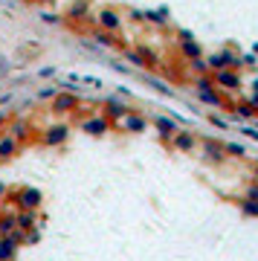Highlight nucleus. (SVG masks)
Returning <instances> with one entry per match:
<instances>
[{
	"instance_id": "f257e3e1",
	"label": "nucleus",
	"mask_w": 258,
	"mask_h": 261,
	"mask_svg": "<svg viewBox=\"0 0 258 261\" xmlns=\"http://www.w3.org/2000/svg\"><path fill=\"white\" fill-rule=\"evenodd\" d=\"M6 197H9L12 203H18V209H32V212H38L41 203H44V195H41V189H35V186L15 189V192H9Z\"/></svg>"
},
{
	"instance_id": "f03ea898",
	"label": "nucleus",
	"mask_w": 258,
	"mask_h": 261,
	"mask_svg": "<svg viewBox=\"0 0 258 261\" xmlns=\"http://www.w3.org/2000/svg\"><path fill=\"white\" fill-rule=\"evenodd\" d=\"M206 67H212L215 73H218V70H235V67H238V56L229 53V49H223V53H218V56H209Z\"/></svg>"
},
{
	"instance_id": "7ed1b4c3",
	"label": "nucleus",
	"mask_w": 258,
	"mask_h": 261,
	"mask_svg": "<svg viewBox=\"0 0 258 261\" xmlns=\"http://www.w3.org/2000/svg\"><path fill=\"white\" fill-rule=\"evenodd\" d=\"M82 130L90 134V137H105V134L111 130V119H108V116H90V119L82 122Z\"/></svg>"
},
{
	"instance_id": "20e7f679",
	"label": "nucleus",
	"mask_w": 258,
	"mask_h": 261,
	"mask_svg": "<svg viewBox=\"0 0 258 261\" xmlns=\"http://www.w3.org/2000/svg\"><path fill=\"white\" fill-rule=\"evenodd\" d=\"M35 226H41L38 212H32V209H18V215H15V229L29 232V229H35Z\"/></svg>"
},
{
	"instance_id": "39448f33",
	"label": "nucleus",
	"mask_w": 258,
	"mask_h": 261,
	"mask_svg": "<svg viewBox=\"0 0 258 261\" xmlns=\"http://www.w3.org/2000/svg\"><path fill=\"white\" fill-rule=\"evenodd\" d=\"M119 128L128 130V134H142V130H148V119L139 113H125L119 119Z\"/></svg>"
},
{
	"instance_id": "423d86ee",
	"label": "nucleus",
	"mask_w": 258,
	"mask_h": 261,
	"mask_svg": "<svg viewBox=\"0 0 258 261\" xmlns=\"http://www.w3.org/2000/svg\"><path fill=\"white\" fill-rule=\"evenodd\" d=\"M67 137H70V128H67V125H49V128L44 130L46 145H64Z\"/></svg>"
},
{
	"instance_id": "0eeeda50",
	"label": "nucleus",
	"mask_w": 258,
	"mask_h": 261,
	"mask_svg": "<svg viewBox=\"0 0 258 261\" xmlns=\"http://www.w3.org/2000/svg\"><path fill=\"white\" fill-rule=\"evenodd\" d=\"M171 145H174L177 151H192L194 145H197V140L192 137V130H177L174 137H171Z\"/></svg>"
},
{
	"instance_id": "6e6552de",
	"label": "nucleus",
	"mask_w": 258,
	"mask_h": 261,
	"mask_svg": "<svg viewBox=\"0 0 258 261\" xmlns=\"http://www.w3.org/2000/svg\"><path fill=\"white\" fill-rule=\"evenodd\" d=\"M75 108V96L73 93H56L53 96V111L56 113H70Z\"/></svg>"
},
{
	"instance_id": "1a4fd4ad",
	"label": "nucleus",
	"mask_w": 258,
	"mask_h": 261,
	"mask_svg": "<svg viewBox=\"0 0 258 261\" xmlns=\"http://www.w3.org/2000/svg\"><path fill=\"white\" fill-rule=\"evenodd\" d=\"M215 82L223 84L226 90H235V87H241V79L235 75V70H218V73H215Z\"/></svg>"
},
{
	"instance_id": "9d476101",
	"label": "nucleus",
	"mask_w": 258,
	"mask_h": 261,
	"mask_svg": "<svg viewBox=\"0 0 258 261\" xmlns=\"http://www.w3.org/2000/svg\"><path fill=\"white\" fill-rule=\"evenodd\" d=\"M15 255H18V244L9 235H0V261H15Z\"/></svg>"
},
{
	"instance_id": "9b49d317",
	"label": "nucleus",
	"mask_w": 258,
	"mask_h": 261,
	"mask_svg": "<svg viewBox=\"0 0 258 261\" xmlns=\"http://www.w3.org/2000/svg\"><path fill=\"white\" fill-rule=\"evenodd\" d=\"M99 23H101L105 29H111V32L122 29V18L116 15V12H111V9H101V12H99Z\"/></svg>"
},
{
	"instance_id": "f8f14e48",
	"label": "nucleus",
	"mask_w": 258,
	"mask_h": 261,
	"mask_svg": "<svg viewBox=\"0 0 258 261\" xmlns=\"http://www.w3.org/2000/svg\"><path fill=\"white\" fill-rule=\"evenodd\" d=\"M154 125L160 128V137H163V140H171L177 130H180V128H177V122L174 119H166V116H157V119H154Z\"/></svg>"
},
{
	"instance_id": "ddd939ff",
	"label": "nucleus",
	"mask_w": 258,
	"mask_h": 261,
	"mask_svg": "<svg viewBox=\"0 0 258 261\" xmlns=\"http://www.w3.org/2000/svg\"><path fill=\"white\" fill-rule=\"evenodd\" d=\"M18 154V140L15 137H0V160H12Z\"/></svg>"
},
{
	"instance_id": "4468645a",
	"label": "nucleus",
	"mask_w": 258,
	"mask_h": 261,
	"mask_svg": "<svg viewBox=\"0 0 258 261\" xmlns=\"http://www.w3.org/2000/svg\"><path fill=\"white\" fill-rule=\"evenodd\" d=\"M206 160L209 163H223L226 160V151H223L221 142H206Z\"/></svg>"
},
{
	"instance_id": "2eb2a0df",
	"label": "nucleus",
	"mask_w": 258,
	"mask_h": 261,
	"mask_svg": "<svg viewBox=\"0 0 258 261\" xmlns=\"http://www.w3.org/2000/svg\"><path fill=\"white\" fill-rule=\"evenodd\" d=\"M15 215L18 212H3L0 215V235H9L15 229Z\"/></svg>"
},
{
	"instance_id": "dca6fc26",
	"label": "nucleus",
	"mask_w": 258,
	"mask_h": 261,
	"mask_svg": "<svg viewBox=\"0 0 258 261\" xmlns=\"http://www.w3.org/2000/svg\"><path fill=\"white\" fill-rule=\"evenodd\" d=\"M238 209H241V215H247V218H258V200H247V197H244Z\"/></svg>"
},
{
	"instance_id": "f3484780",
	"label": "nucleus",
	"mask_w": 258,
	"mask_h": 261,
	"mask_svg": "<svg viewBox=\"0 0 258 261\" xmlns=\"http://www.w3.org/2000/svg\"><path fill=\"white\" fill-rule=\"evenodd\" d=\"M197 96H200L206 105H212V108H221V105H223V102H221V96L215 93V90H200Z\"/></svg>"
},
{
	"instance_id": "a211bd4d",
	"label": "nucleus",
	"mask_w": 258,
	"mask_h": 261,
	"mask_svg": "<svg viewBox=\"0 0 258 261\" xmlns=\"http://www.w3.org/2000/svg\"><path fill=\"white\" fill-rule=\"evenodd\" d=\"M223 151H226V154H232V157H247V145H238V142L223 145Z\"/></svg>"
},
{
	"instance_id": "6ab92c4d",
	"label": "nucleus",
	"mask_w": 258,
	"mask_h": 261,
	"mask_svg": "<svg viewBox=\"0 0 258 261\" xmlns=\"http://www.w3.org/2000/svg\"><path fill=\"white\" fill-rule=\"evenodd\" d=\"M27 134H29V130H27V122H15V125H12V134H9V137H15V140H23Z\"/></svg>"
},
{
	"instance_id": "aec40b11",
	"label": "nucleus",
	"mask_w": 258,
	"mask_h": 261,
	"mask_svg": "<svg viewBox=\"0 0 258 261\" xmlns=\"http://www.w3.org/2000/svg\"><path fill=\"white\" fill-rule=\"evenodd\" d=\"M108 108H111V111H108V113H111V116H119V119H122V116H125V113H128V108H125V105H119V102H116V99H113V102L108 105Z\"/></svg>"
},
{
	"instance_id": "412c9836",
	"label": "nucleus",
	"mask_w": 258,
	"mask_h": 261,
	"mask_svg": "<svg viewBox=\"0 0 258 261\" xmlns=\"http://www.w3.org/2000/svg\"><path fill=\"white\" fill-rule=\"evenodd\" d=\"M235 113H238V116H244V119H249V116H252V105H238V108H235Z\"/></svg>"
},
{
	"instance_id": "4be33fe9",
	"label": "nucleus",
	"mask_w": 258,
	"mask_h": 261,
	"mask_svg": "<svg viewBox=\"0 0 258 261\" xmlns=\"http://www.w3.org/2000/svg\"><path fill=\"white\" fill-rule=\"evenodd\" d=\"M148 20H154V23H166V15H160V12H145Z\"/></svg>"
},
{
	"instance_id": "5701e85b",
	"label": "nucleus",
	"mask_w": 258,
	"mask_h": 261,
	"mask_svg": "<svg viewBox=\"0 0 258 261\" xmlns=\"http://www.w3.org/2000/svg\"><path fill=\"white\" fill-rule=\"evenodd\" d=\"M200 90H212V82H209L206 75H203V79H197V93H200Z\"/></svg>"
},
{
	"instance_id": "b1692460",
	"label": "nucleus",
	"mask_w": 258,
	"mask_h": 261,
	"mask_svg": "<svg viewBox=\"0 0 258 261\" xmlns=\"http://www.w3.org/2000/svg\"><path fill=\"white\" fill-rule=\"evenodd\" d=\"M6 195H9V186H6V183H0V203L6 200Z\"/></svg>"
},
{
	"instance_id": "393cba45",
	"label": "nucleus",
	"mask_w": 258,
	"mask_h": 261,
	"mask_svg": "<svg viewBox=\"0 0 258 261\" xmlns=\"http://www.w3.org/2000/svg\"><path fill=\"white\" fill-rule=\"evenodd\" d=\"M128 58H131V61H134V64H137V67H142V64H145V61H142V58H139V56H137V53H131V56H128Z\"/></svg>"
},
{
	"instance_id": "a878e982",
	"label": "nucleus",
	"mask_w": 258,
	"mask_h": 261,
	"mask_svg": "<svg viewBox=\"0 0 258 261\" xmlns=\"http://www.w3.org/2000/svg\"><path fill=\"white\" fill-rule=\"evenodd\" d=\"M249 105H252V111H258V93L252 96V102H249Z\"/></svg>"
},
{
	"instance_id": "bb28decb",
	"label": "nucleus",
	"mask_w": 258,
	"mask_h": 261,
	"mask_svg": "<svg viewBox=\"0 0 258 261\" xmlns=\"http://www.w3.org/2000/svg\"><path fill=\"white\" fill-rule=\"evenodd\" d=\"M252 87H255V93H258V79H255V84H252Z\"/></svg>"
}]
</instances>
